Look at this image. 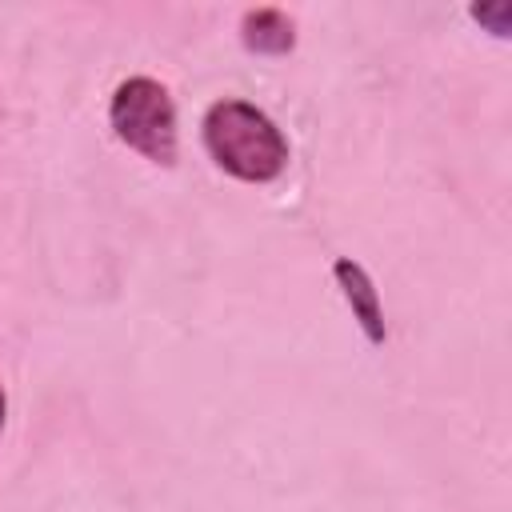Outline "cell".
Here are the masks:
<instances>
[{
  "label": "cell",
  "mask_w": 512,
  "mask_h": 512,
  "mask_svg": "<svg viewBox=\"0 0 512 512\" xmlns=\"http://www.w3.org/2000/svg\"><path fill=\"white\" fill-rule=\"evenodd\" d=\"M108 124L116 132L120 144H128L132 152H140L152 164L172 168L176 164V104L168 96V88L152 76H132L124 84H116L112 104H108Z\"/></svg>",
  "instance_id": "2"
},
{
  "label": "cell",
  "mask_w": 512,
  "mask_h": 512,
  "mask_svg": "<svg viewBox=\"0 0 512 512\" xmlns=\"http://www.w3.org/2000/svg\"><path fill=\"white\" fill-rule=\"evenodd\" d=\"M204 148L216 168L244 184H272L292 156L276 120L236 96H224L204 112Z\"/></svg>",
  "instance_id": "1"
},
{
  "label": "cell",
  "mask_w": 512,
  "mask_h": 512,
  "mask_svg": "<svg viewBox=\"0 0 512 512\" xmlns=\"http://www.w3.org/2000/svg\"><path fill=\"white\" fill-rule=\"evenodd\" d=\"M240 40L256 56H284L296 44V28L280 8H252V12H244Z\"/></svg>",
  "instance_id": "4"
},
{
  "label": "cell",
  "mask_w": 512,
  "mask_h": 512,
  "mask_svg": "<svg viewBox=\"0 0 512 512\" xmlns=\"http://www.w3.org/2000/svg\"><path fill=\"white\" fill-rule=\"evenodd\" d=\"M332 276L340 284V296L344 304L352 308V320L360 324V332L368 336V344H384L388 340V328H384V308H380V292L372 284V276L364 272V264H356L352 256H340L332 264Z\"/></svg>",
  "instance_id": "3"
},
{
  "label": "cell",
  "mask_w": 512,
  "mask_h": 512,
  "mask_svg": "<svg viewBox=\"0 0 512 512\" xmlns=\"http://www.w3.org/2000/svg\"><path fill=\"white\" fill-rule=\"evenodd\" d=\"M4 416H8V396H4V388H0V436H4Z\"/></svg>",
  "instance_id": "6"
},
{
  "label": "cell",
  "mask_w": 512,
  "mask_h": 512,
  "mask_svg": "<svg viewBox=\"0 0 512 512\" xmlns=\"http://www.w3.org/2000/svg\"><path fill=\"white\" fill-rule=\"evenodd\" d=\"M472 20H476V24H484L492 36H500V40H504V36L512 32V4H508V0L476 4V8H472Z\"/></svg>",
  "instance_id": "5"
}]
</instances>
